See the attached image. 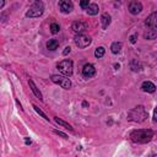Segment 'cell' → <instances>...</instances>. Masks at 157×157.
Listing matches in <instances>:
<instances>
[{"label": "cell", "mask_w": 157, "mask_h": 157, "mask_svg": "<svg viewBox=\"0 0 157 157\" xmlns=\"http://www.w3.org/2000/svg\"><path fill=\"white\" fill-rule=\"evenodd\" d=\"M152 138H153V132L151 129H139V130H134L130 134L132 141L136 144H146L151 141Z\"/></svg>", "instance_id": "obj_1"}, {"label": "cell", "mask_w": 157, "mask_h": 157, "mask_svg": "<svg viewBox=\"0 0 157 157\" xmlns=\"http://www.w3.org/2000/svg\"><path fill=\"white\" fill-rule=\"evenodd\" d=\"M147 112L144 106H136L132 111L128 112V120L134 122V123H142L147 119Z\"/></svg>", "instance_id": "obj_2"}, {"label": "cell", "mask_w": 157, "mask_h": 157, "mask_svg": "<svg viewBox=\"0 0 157 157\" xmlns=\"http://www.w3.org/2000/svg\"><path fill=\"white\" fill-rule=\"evenodd\" d=\"M44 12V4L42 1H34L30 9L26 12V17H30V19H33V17H39L42 16Z\"/></svg>", "instance_id": "obj_3"}, {"label": "cell", "mask_w": 157, "mask_h": 157, "mask_svg": "<svg viewBox=\"0 0 157 157\" xmlns=\"http://www.w3.org/2000/svg\"><path fill=\"white\" fill-rule=\"evenodd\" d=\"M57 68L64 76L70 77L73 75V73H74V63L70 59H65V60H63V61H60L58 64Z\"/></svg>", "instance_id": "obj_4"}, {"label": "cell", "mask_w": 157, "mask_h": 157, "mask_svg": "<svg viewBox=\"0 0 157 157\" xmlns=\"http://www.w3.org/2000/svg\"><path fill=\"white\" fill-rule=\"evenodd\" d=\"M50 80L53 81L54 84L61 86V87L65 88V90H69V88L71 87L70 78L67 77V76H64V75H52V76H50Z\"/></svg>", "instance_id": "obj_5"}, {"label": "cell", "mask_w": 157, "mask_h": 157, "mask_svg": "<svg viewBox=\"0 0 157 157\" xmlns=\"http://www.w3.org/2000/svg\"><path fill=\"white\" fill-rule=\"evenodd\" d=\"M74 42L80 49H85L92 43V39H91V37L82 33V34H76L75 38H74Z\"/></svg>", "instance_id": "obj_6"}, {"label": "cell", "mask_w": 157, "mask_h": 157, "mask_svg": "<svg viewBox=\"0 0 157 157\" xmlns=\"http://www.w3.org/2000/svg\"><path fill=\"white\" fill-rule=\"evenodd\" d=\"M59 9L63 14H70V12L74 10V4L69 0H60L59 1Z\"/></svg>", "instance_id": "obj_7"}, {"label": "cell", "mask_w": 157, "mask_h": 157, "mask_svg": "<svg viewBox=\"0 0 157 157\" xmlns=\"http://www.w3.org/2000/svg\"><path fill=\"white\" fill-rule=\"evenodd\" d=\"M96 75V68L93 67L92 64H85L84 68H82V76L85 78H91Z\"/></svg>", "instance_id": "obj_8"}, {"label": "cell", "mask_w": 157, "mask_h": 157, "mask_svg": "<svg viewBox=\"0 0 157 157\" xmlns=\"http://www.w3.org/2000/svg\"><path fill=\"white\" fill-rule=\"evenodd\" d=\"M128 9L132 15H138L142 11V4L140 1H130Z\"/></svg>", "instance_id": "obj_9"}, {"label": "cell", "mask_w": 157, "mask_h": 157, "mask_svg": "<svg viewBox=\"0 0 157 157\" xmlns=\"http://www.w3.org/2000/svg\"><path fill=\"white\" fill-rule=\"evenodd\" d=\"M145 25L147 26L149 28H157V11L152 12L150 16H147V19L145 20Z\"/></svg>", "instance_id": "obj_10"}, {"label": "cell", "mask_w": 157, "mask_h": 157, "mask_svg": "<svg viewBox=\"0 0 157 157\" xmlns=\"http://www.w3.org/2000/svg\"><path fill=\"white\" fill-rule=\"evenodd\" d=\"M86 27H87V26H86L84 22H81V21H76V22H74V23L71 25V30H73L76 34H82V32L86 30Z\"/></svg>", "instance_id": "obj_11"}, {"label": "cell", "mask_w": 157, "mask_h": 157, "mask_svg": "<svg viewBox=\"0 0 157 157\" xmlns=\"http://www.w3.org/2000/svg\"><path fill=\"white\" fill-rule=\"evenodd\" d=\"M156 85L151 81H144L142 85H141V90L144 91V92H147V93H153L156 91Z\"/></svg>", "instance_id": "obj_12"}, {"label": "cell", "mask_w": 157, "mask_h": 157, "mask_svg": "<svg viewBox=\"0 0 157 157\" xmlns=\"http://www.w3.org/2000/svg\"><path fill=\"white\" fill-rule=\"evenodd\" d=\"M28 85H30V88H31V91L33 92V95H34L39 101H43V97H42L41 91H39V88L37 87V85L34 84V81L32 80V78H30V80H28Z\"/></svg>", "instance_id": "obj_13"}, {"label": "cell", "mask_w": 157, "mask_h": 157, "mask_svg": "<svg viewBox=\"0 0 157 157\" xmlns=\"http://www.w3.org/2000/svg\"><path fill=\"white\" fill-rule=\"evenodd\" d=\"M111 22H112L111 15L108 14V12H104V14L101 16V25H102V28H103V30L108 28V26L111 25Z\"/></svg>", "instance_id": "obj_14"}, {"label": "cell", "mask_w": 157, "mask_h": 157, "mask_svg": "<svg viewBox=\"0 0 157 157\" xmlns=\"http://www.w3.org/2000/svg\"><path fill=\"white\" fill-rule=\"evenodd\" d=\"M144 38H145V39H149V41L157 38V30H153V28L146 30L145 32H144Z\"/></svg>", "instance_id": "obj_15"}, {"label": "cell", "mask_w": 157, "mask_h": 157, "mask_svg": "<svg viewBox=\"0 0 157 157\" xmlns=\"http://www.w3.org/2000/svg\"><path fill=\"white\" fill-rule=\"evenodd\" d=\"M98 11H99V7H98V5L97 4H95V3H92L90 6H88V9L86 10V12L88 15H91V16H95V15H97L98 14Z\"/></svg>", "instance_id": "obj_16"}, {"label": "cell", "mask_w": 157, "mask_h": 157, "mask_svg": "<svg viewBox=\"0 0 157 157\" xmlns=\"http://www.w3.org/2000/svg\"><path fill=\"white\" fill-rule=\"evenodd\" d=\"M122 48H123V43L122 42H114L111 46V52L113 54H118V53H120Z\"/></svg>", "instance_id": "obj_17"}, {"label": "cell", "mask_w": 157, "mask_h": 157, "mask_svg": "<svg viewBox=\"0 0 157 157\" xmlns=\"http://www.w3.org/2000/svg\"><path fill=\"white\" fill-rule=\"evenodd\" d=\"M54 120H55V123L57 124H59V125H61L63 128H65L67 130H70V132H74V129H73V126L69 124V123H67V122H64L63 119H60V118H58V117H55L54 118Z\"/></svg>", "instance_id": "obj_18"}, {"label": "cell", "mask_w": 157, "mask_h": 157, "mask_svg": "<svg viewBox=\"0 0 157 157\" xmlns=\"http://www.w3.org/2000/svg\"><path fill=\"white\" fill-rule=\"evenodd\" d=\"M58 47H59V42L57 39H49L47 42V48L49 50H55V49H58Z\"/></svg>", "instance_id": "obj_19"}, {"label": "cell", "mask_w": 157, "mask_h": 157, "mask_svg": "<svg viewBox=\"0 0 157 157\" xmlns=\"http://www.w3.org/2000/svg\"><path fill=\"white\" fill-rule=\"evenodd\" d=\"M130 69L133 71H140L141 70V64L138 61V59H133L130 61Z\"/></svg>", "instance_id": "obj_20"}, {"label": "cell", "mask_w": 157, "mask_h": 157, "mask_svg": "<svg viewBox=\"0 0 157 157\" xmlns=\"http://www.w3.org/2000/svg\"><path fill=\"white\" fill-rule=\"evenodd\" d=\"M104 53H106V49H104V47H98V48L95 50V57H96L97 59H99V58H102V57L104 55Z\"/></svg>", "instance_id": "obj_21"}, {"label": "cell", "mask_w": 157, "mask_h": 157, "mask_svg": "<svg viewBox=\"0 0 157 157\" xmlns=\"http://www.w3.org/2000/svg\"><path fill=\"white\" fill-rule=\"evenodd\" d=\"M59 31H60V26H59L58 23L53 22V23L50 25V32L53 33V34H57V33H59Z\"/></svg>", "instance_id": "obj_22"}, {"label": "cell", "mask_w": 157, "mask_h": 157, "mask_svg": "<svg viewBox=\"0 0 157 157\" xmlns=\"http://www.w3.org/2000/svg\"><path fill=\"white\" fill-rule=\"evenodd\" d=\"M33 109H34V111H36V112H37V113H38L39 115H41L42 118H44V119H46V120H49V118L47 117V114H46V113H43V112H42L41 109H39V108H38V107L36 106V104H33Z\"/></svg>", "instance_id": "obj_23"}, {"label": "cell", "mask_w": 157, "mask_h": 157, "mask_svg": "<svg viewBox=\"0 0 157 157\" xmlns=\"http://www.w3.org/2000/svg\"><path fill=\"white\" fill-rule=\"evenodd\" d=\"M90 5H91V4H90L88 0H82V1H80V6H81L84 10H87Z\"/></svg>", "instance_id": "obj_24"}, {"label": "cell", "mask_w": 157, "mask_h": 157, "mask_svg": "<svg viewBox=\"0 0 157 157\" xmlns=\"http://www.w3.org/2000/svg\"><path fill=\"white\" fill-rule=\"evenodd\" d=\"M136 39H138V34L135 33V34H132L129 37V41H130V43L132 44H135L136 43Z\"/></svg>", "instance_id": "obj_25"}, {"label": "cell", "mask_w": 157, "mask_h": 157, "mask_svg": "<svg viewBox=\"0 0 157 157\" xmlns=\"http://www.w3.org/2000/svg\"><path fill=\"white\" fill-rule=\"evenodd\" d=\"M54 133H55L57 135L64 138V139H68V135H67V134H64V133H61V132H59V130H54Z\"/></svg>", "instance_id": "obj_26"}, {"label": "cell", "mask_w": 157, "mask_h": 157, "mask_svg": "<svg viewBox=\"0 0 157 157\" xmlns=\"http://www.w3.org/2000/svg\"><path fill=\"white\" fill-rule=\"evenodd\" d=\"M153 123H157V106L155 107V109H153Z\"/></svg>", "instance_id": "obj_27"}, {"label": "cell", "mask_w": 157, "mask_h": 157, "mask_svg": "<svg viewBox=\"0 0 157 157\" xmlns=\"http://www.w3.org/2000/svg\"><path fill=\"white\" fill-rule=\"evenodd\" d=\"M70 52H71V48H70V47H67V48L64 49V52H63V55H68Z\"/></svg>", "instance_id": "obj_28"}, {"label": "cell", "mask_w": 157, "mask_h": 157, "mask_svg": "<svg viewBox=\"0 0 157 157\" xmlns=\"http://www.w3.org/2000/svg\"><path fill=\"white\" fill-rule=\"evenodd\" d=\"M25 144H26V145H31V144H32L31 139H28V138H25Z\"/></svg>", "instance_id": "obj_29"}, {"label": "cell", "mask_w": 157, "mask_h": 157, "mask_svg": "<svg viewBox=\"0 0 157 157\" xmlns=\"http://www.w3.org/2000/svg\"><path fill=\"white\" fill-rule=\"evenodd\" d=\"M4 5H5V1H0V9H3Z\"/></svg>", "instance_id": "obj_30"}]
</instances>
